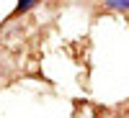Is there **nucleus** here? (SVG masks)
Masks as SVG:
<instances>
[{
	"label": "nucleus",
	"instance_id": "obj_1",
	"mask_svg": "<svg viewBox=\"0 0 129 118\" xmlns=\"http://www.w3.org/2000/svg\"><path fill=\"white\" fill-rule=\"evenodd\" d=\"M41 0H18L16 3V8H13V13L8 16V21H13V18H18V16H23V13H28L34 5H39Z\"/></svg>",
	"mask_w": 129,
	"mask_h": 118
},
{
	"label": "nucleus",
	"instance_id": "obj_2",
	"mask_svg": "<svg viewBox=\"0 0 129 118\" xmlns=\"http://www.w3.org/2000/svg\"><path fill=\"white\" fill-rule=\"evenodd\" d=\"M101 5L114 13H129V0H101Z\"/></svg>",
	"mask_w": 129,
	"mask_h": 118
}]
</instances>
